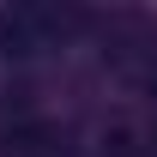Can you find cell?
<instances>
[{"label":"cell","mask_w":157,"mask_h":157,"mask_svg":"<svg viewBox=\"0 0 157 157\" xmlns=\"http://www.w3.org/2000/svg\"><path fill=\"white\" fill-rule=\"evenodd\" d=\"M6 157H67V139L55 121H18L6 127Z\"/></svg>","instance_id":"obj_1"},{"label":"cell","mask_w":157,"mask_h":157,"mask_svg":"<svg viewBox=\"0 0 157 157\" xmlns=\"http://www.w3.org/2000/svg\"><path fill=\"white\" fill-rule=\"evenodd\" d=\"M103 157H145V145H139V139L121 127V133H109V139H103Z\"/></svg>","instance_id":"obj_2"}]
</instances>
